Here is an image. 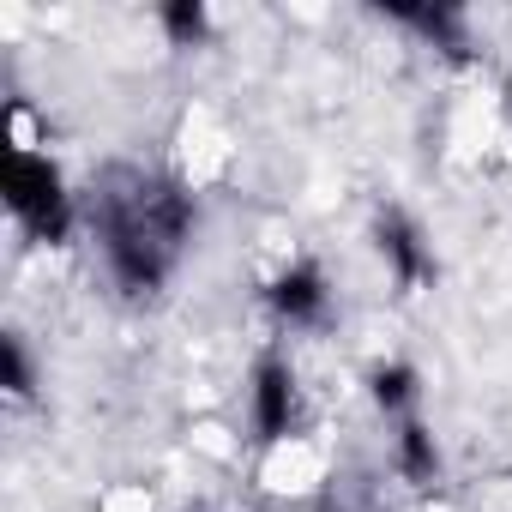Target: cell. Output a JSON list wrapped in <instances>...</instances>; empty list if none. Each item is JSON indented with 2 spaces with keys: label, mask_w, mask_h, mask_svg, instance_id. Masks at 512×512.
Listing matches in <instances>:
<instances>
[{
  "label": "cell",
  "mask_w": 512,
  "mask_h": 512,
  "mask_svg": "<svg viewBox=\"0 0 512 512\" xmlns=\"http://www.w3.org/2000/svg\"><path fill=\"white\" fill-rule=\"evenodd\" d=\"M187 235V199L175 187L157 181H133L127 193L103 199V253H109V272L121 278V290L151 296L175 260V247Z\"/></svg>",
  "instance_id": "6da1fadb"
},
{
  "label": "cell",
  "mask_w": 512,
  "mask_h": 512,
  "mask_svg": "<svg viewBox=\"0 0 512 512\" xmlns=\"http://www.w3.org/2000/svg\"><path fill=\"white\" fill-rule=\"evenodd\" d=\"M0 193H7V211L37 241H61L73 229V205H67L61 169L49 157H37L31 145H7V163H0Z\"/></svg>",
  "instance_id": "7a4b0ae2"
},
{
  "label": "cell",
  "mask_w": 512,
  "mask_h": 512,
  "mask_svg": "<svg viewBox=\"0 0 512 512\" xmlns=\"http://www.w3.org/2000/svg\"><path fill=\"white\" fill-rule=\"evenodd\" d=\"M290 416H296V380L284 362H266L253 374V428H260V440H284Z\"/></svg>",
  "instance_id": "3957f363"
},
{
  "label": "cell",
  "mask_w": 512,
  "mask_h": 512,
  "mask_svg": "<svg viewBox=\"0 0 512 512\" xmlns=\"http://www.w3.org/2000/svg\"><path fill=\"white\" fill-rule=\"evenodd\" d=\"M272 308H278L284 320H296V326L320 320V314H326V278H320L314 266H290V272L272 284Z\"/></svg>",
  "instance_id": "277c9868"
},
{
  "label": "cell",
  "mask_w": 512,
  "mask_h": 512,
  "mask_svg": "<svg viewBox=\"0 0 512 512\" xmlns=\"http://www.w3.org/2000/svg\"><path fill=\"white\" fill-rule=\"evenodd\" d=\"M398 464H404L410 482H434L440 452H434V434H428L422 422H404V434H398Z\"/></svg>",
  "instance_id": "5b68a950"
},
{
  "label": "cell",
  "mask_w": 512,
  "mask_h": 512,
  "mask_svg": "<svg viewBox=\"0 0 512 512\" xmlns=\"http://www.w3.org/2000/svg\"><path fill=\"white\" fill-rule=\"evenodd\" d=\"M380 247L392 253V266H398V278H422V247H416V229L404 223V217H380Z\"/></svg>",
  "instance_id": "8992f818"
},
{
  "label": "cell",
  "mask_w": 512,
  "mask_h": 512,
  "mask_svg": "<svg viewBox=\"0 0 512 512\" xmlns=\"http://www.w3.org/2000/svg\"><path fill=\"white\" fill-rule=\"evenodd\" d=\"M0 374H7V392L13 398H31L37 392V374H31V356H25V338L19 332L0 338Z\"/></svg>",
  "instance_id": "52a82bcc"
},
{
  "label": "cell",
  "mask_w": 512,
  "mask_h": 512,
  "mask_svg": "<svg viewBox=\"0 0 512 512\" xmlns=\"http://www.w3.org/2000/svg\"><path fill=\"white\" fill-rule=\"evenodd\" d=\"M374 404L380 410H410L416 404V374L410 368H380L374 374Z\"/></svg>",
  "instance_id": "ba28073f"
},
{
  "label": "cell",
  "mask_w": 512,
  "mask_h": 512,
  "mask_svg": "<svg viewBox=\"0 0 512 512\" xmlns=\"http://www.w3.org/2000/svg\"><path fill=\"white\" fill-rule=\"evenodd\" d=\"M163 25H169V31H175L181 43H187V37H199V31H205V13H199V7H187V0H181V7H169V13H163Z\"/></svg>",
  "instance_id": "9c48e42d"
}]
</instances>
